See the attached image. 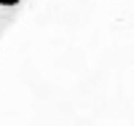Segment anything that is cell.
<instances>
[{"mask_svg": "<svg viewBox=\"0 0 134 126\" xmlns=\"http://www.w3.org/2000/svg\"><path fill=\"white\" fill-rule=\"evenodd\" d=\"M21 0H0V6H5V8H11V6H19Z\"/></svg>", "mask_w": 134, "mask_h": 126, "instance_id": "cell-1", "label": "cell"}]
</instances>
